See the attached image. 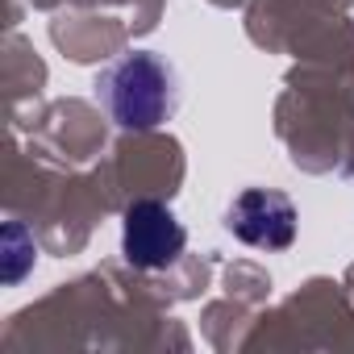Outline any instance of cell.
<instances>
[{"label": "cell", "mask_w": 354, "mask_h": 354, "mask_svg": "<svg viewBox=\"0 0 354 354\" xmlns=\"http://www.w3.org/2000/svg\"><path fill=\"white\" fill-rule=\"evenodd\" d=\"M225 230L234 238H242L246 246L259 250H288L296 242V205L283 192L271 188H246L230 213H225Z\"/></svg>", "instance_id": "obj_3"}, {"label": "cell", "mask_w": 354, "mask_h": 354, "mask_svg": "<svg viewBox=\"0 0 354 354\" xmlns=\"http://www.w3.org/2000/svg\"><path fill=\"white\" fill-rule=\"evenodd\" d=\"M96 100L109 109V117L121 129H154L175 113L180 88H175V71L158 55L138 50L117 59L96 80Z\"/></svg>", "instance_id": "obj_1"}, {"label": "cell", "mask_w": 354, "mask_h": 354, "mask_svg": "<svg viewBox=\"0 0 354 354\" xmlns=\"http://www.w3.org/2000/svg\"><path fill=\"white\" fill-rule=\"evenodd\" d=\"M184 225L167 205L158 201H133L125 209V225H121V254L129 267L138 271H162L184 254Z\"/></svg>", "instance_id": "obj_2"}]
</instances>
